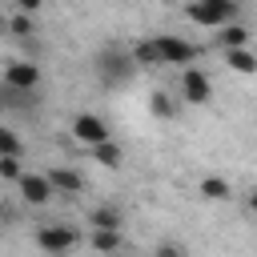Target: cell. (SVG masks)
I'll return each mask as SVG.
<instances>
[{"instance_id":"9a60e30c","label":"cell","mask_w":257,"mask_h":257,"mask_svg":"<svg viewBox=\"0 0 257 257\" xmlns=\"http://www.w3.org/2000/svg\"><path fill=\"white\" fill-rule=\"evenodd\" d=\"M197 189H201V197H205V201H229V193H233L225 177H205Z\"/></svg>"},{"instance_id":"e0dca14e","label":"cell","mask_w":257,"mask_h":257,"mask_svg":"<svg viewBox=\"0 0 257 257\" xmlns=\"http://www.w3.org/2000/svg\"><path fill=\"white\" fill-rule=\"evenodd\" d=\"M20 153H24L20 137H16L12 128H4V124H0V157H20Z\"/></svg>"},{"instance_id":"52a82bcc","label":"cell","mask_w":257,"mask_h":257,"mask_svg":"<svg viewBox=\"0 0 257 257\" xmlns=\"http://www.w3.org/2000/svg\"><path fill=\"white\" fill-rule=\"evenodd\" d=\"M157 40V52H161V60L165 64H189V60H197V48L189 44V40H181V36H153Z\"/></svg>"},{"instance_id":"9c48e42d","label":"cell","mask_w":257,"mask_h":257,"mask_svg":"<svg viewBox=\"0 0 257 257\" xmlns=\"http://www.w3.org/2000/svg\"><path fill=\"white\" fill-rule=\"evenodd\" d=\"M48 181H52V189H56V193H64V197H76V193L84 189V177H80L76 169H64V165H60V169H52V173H48Z\"/></svg>"},{"instance_id":"7a4b0ae2","label":"cell","mask_w":257,"mask_h":257,"mask_svg":"<svg viewBox=\"0 0 257 257\" xmlns=\"http://www.w3.org/2000/svg\"><path fill=\"white\" fill-rule=\"evenodd\" d=\"M185 16L201 28H225L237 20V0H189Z\"/></svg>"},{"instance_id":"8992f818","label":"cell","mask_w":257,"mask_h":257,"mask_svg":"<svg viewBox=\"0 0 257 257\" xmlns=\"http://www.w3.org/2000/svg\"><path fill=\"white\" fill-rule=\"evenodd\" d=\"M20 197L28 201V205H48L52 201V181H48V173H20Z\"/></svg>"},{"instance_id":"5b68a950","label":"cell","mask_w":257,"mask_h":257,"mask_svg":"<svg viewBox=\"0 0 257 257\" xmlns=\"http://www.w3.org/2000/svg\"><path fill=\"white\" fill-rule=\"evenodd\" d=\"M72 137L92 149V145L108 141V124H104V116H96V112H80V116L72 120Z\"/></svg>"},{"instance_id":"30bf717a","label":"cell","mask_w":257,"mask_h":257,"mask_svg":"<svg viewBox=\"0 0 257 257\" xmlns=\"http://www.w3.org/2000/svg\"><path fill=\"white\" fill-rule=\"evenodd\" d=\"M225 64L233 72H241V76H253L257 72V52H249V48H225Z\"/></svg>"},{"instance_id":"7c38bea8","label":"cell","mask_w":257,"mask_h":257,"mask_svg":"<svg viewBox=\"0 0 257 257\" xmlns=\"http://www.w3.org/2000/svg\"><path fill=\"white\" fill-rule=\"evenodd\" d=\"M128 52H133L137 68H157V64H165V60H161V52H157V40H137Z\"/></svg>"},{"instance_id":"5bb4252c","label":"cell","mask_w":257,"mask_h":257,"mask_svg":"<svg viewBox=\"0 0 257 257\" xmlns=\"http://www.w3.org/2000/svg\"><path fill=\"white\" fill-rule=\"evenodd\" d=\"M88 153H92V161L104 165V169H116V165H120V145H112V141H100V145H92Z\"/></svg>"},{"instance_id":"44dd1931","label":"cell","mask_w":257,"mask_h":257,"mask_svg":"<svg viewBox=\"0 0 257 257\" xmlns=\"http://www.w3.org/2000/svg\"><path fill=\"white\" fill-rule=\"evenodd\" d=\"M153 257H185V249H181V245H177V241H161V245H157V253H153Z\"/></svg>"},{"instance_id":"6da1fadb","label":"cell","mask_w":257,"mask_h":257,"mask_svg":"<svg viewBox=\"0 0 257 257\" xmlns=\"http://www.w3.org/2000/svg\"><path fill=\"white\" fill-rule=\"evenodd\" d=\"M92 64H96V80H100V84H108V88H116V84H128V80H133V72H137V60H133V52H128V48H120V44H108V48H100Z\"/></svg>"},{"instance_id":"ba28073f","label":"cell","mask_w":257,"mask_h":257,"mask_svg":"<svg viewBox=\"0 0 257 257\" xmlns=\"http://www.w3.org/2000/svg\"><path fill=\"white\" fill-rule=\"evenodd\" d=\"M181 92H185L189 104H209L213 84H209V76H205L201 68H185V72H181Z\"/></svg>"},{"instance_id":"d6986e66","label":"cell","mask_w":257,"mask_h":257,"mask_svg":"<svg viewBox=\"0 0 257 257\" xmlns=\"http://www.w3.org/2000/svg\"><path fill=\"white\" fill-rule=\"evenodd\" d=\"M20 157H0V181H20Z\"/></svg>"},{"instance_id":"4fadbf2b","label":"cell","mask_w":257,"mask_h":257,"mask_svg":"<svg viewBox=\"0 0 257 257\" xmlns=\"http://www.w3.org/2000/svg\"><path fill=\"white\" fill-rule=\"evenodd\" d=\"M217 44H221V48H245V44H249V28H241V24H225V28L217 32Z\"/></svg>"},{"instance_id":"2e32d148","label":"cell","mask_w":257,"mask_h":257,"mask_svg":"<svg viewBox=\"0 0 257 257\" xmlns=\"http://www.w3.org/2000/svg\"><path fill=\"white\" fill-rule=\"evenodd\" d=\"M92 249L96 253H116L120 249V229H92Z\"/></svg>"},{"instance_id":"8fae6325","label":"cell","mask_w":257,"mask_h":257,"mask_svg":"<svg viewBox=\"0 0 257 257\" xmlns=\"http://www.w3.org/2000/svg\"><path fill=\"white\" fill-rule=\"evenodd\" d=\"M88 225H92V229H120L124 217H120L116 205H96V209L88 213Z\"/></svg>"},{"instance_id":"603a6c76","label":"cell","mask_w":257,"mask_h":257,"mask_svg":"<svg viewBox=\"0 0 257 257\" xmlns=\"http://www.w3.org/2000/svg\"><path fill=\"white\" fill-rule=\"evenodd\" d=\"M0 108H8V88H4V80H0Z\"/></svg>"},{"instance_id":"3957f363","label":"cell","mask_w":257,"mask_h":257,"mask_svg":"<svg viewBox=\"0 0 257 257\" xmlns=\"http://www.w3.org/2000/svg\"><path fill=\"white\" fill-rule=\"evenodd\" d=\"M36 245H40L48 257H64V253L76 245V229H68V225H40V229H36Z\"/></svg>"},{"instance_id":"cb8c5ba5","label":"cell","mask_w":257,"mask_h":257,"mask_svg":"<svg viewBox=\"0 0 257 257\" xmlns=\"http://www.w3.org/2000/svg\"><path fill=\"white\" fill-rule=\"evenodd\" d=\"M249 209H253V213H257V189H253V193H249Z\"/></svg>"},{"instance_id":"7402d4cb","label":"cell","mask_w":257,"mask_h":257,"mask_svg":"<svg viewBox=\"0 0 257 257\" xmlns=\"http://www.w3.org/2000/svg\"><path fill=\"white\" fill-rule=\"evenodd\" d=\"M40 4H44V0H16V8H20V12H28V16H32Z\"/></svg>"},{"instance_id":"ffe728a7","label":"cell","mask_w":257,"mask_h":257,"mask_svg":"<svg viewBox=\"0 0 257 257\" xmlns=\"http://www.w3.org/2000/svg\"><path fill=\"white\" fill-rule=\"evenodd\" d=\"M8 28H12V36H20V40H24V36H32V16H28V12H16Z\"/></svg>"},{"instance_id":"ac0fdd59","label":"cell","mask_w":257,"mask_h":257,"mask_svg":"<svg viewBox=\"0 0 257 257\" xmlns=\"http://www.w3.org/2000/svg\"><path fill=\"white\" fill-rule=\"evenodd\" d=\"M149 108H153V116H161V120H169V116H177V104L165 96V92H153V100H149Z\"/></svg>"},{"instance_id":"277c9868","label":"cell","mask_w":257,"mask_h":257,"mask_svg":"<svg viewBox=\"0 0 257 257\" xmlns=\"http://www.w3.org/2000/svg\"><path fill=\"white\" fill-rule=\"evenodd\" d=\"M4 84L16 88V92H36V88H40V64H32V60H12V64L4 68Z\"/></svg>"}]
</instances>
